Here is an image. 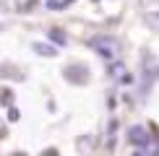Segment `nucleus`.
I'll use <instances>...</instances> for the list:
<instances>
[{
	"label": "nucleus",
	"instance_id": "nucleus-1",
	"mask_svg": "<svg viewBox=\"0 0 159 156\" xmlns=\"http://www.w3.org/2000/svg\"><path fill=\"white\" fill-rule=\"evenodd\" d=\"M130 138H133V141H143V138H146V130H143V128H133V130H130Z\"/></svg>",
	"mask_w": 159,
	"mask_h": 156
}]
</instances>
